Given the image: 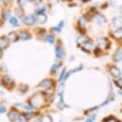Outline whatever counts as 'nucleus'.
<instances>
[{
    "instance_id": "32",
    "label": "nucleus",
    "mask_w": 122,
    "mask_h": 122,
    "mask_svg": "<svg viewBox=\"0 0 122 122\" xmlns=\"http://www.w3.org/2000/svg\"><path fill=\"white\" fill-rule=\"evenodd\" d=\"M19 88H20V90L21 92H26L27 90L29 89V87H28V85L27 84H20V87H19Z\"/></svg>"
},
{
    "instance_id": "1",
    "label": "nucleus",
    "mask_w": 122,
    "mask_h": 122,
    "mask_svg": "<svg viewBox=\"0 0 122 122\" xmlns=\"http://www.w3.org/2000/svg\"><path fill=\"white\" fill-rule=\"evenodd\" d=\"M46 94L42 92H38L34 93L30 98V104L34 108H40L42 107L46 103Z\"/></svg>"
},
{
    "instance_id": "22",
    "label": "nucleus",
    "mask_w": 122,
    "mask_h": 122,
    "mask_svg": "<svg viewBox=\"0 0 122 122\" xmlns=\"http://www.w3.org/2000/svg\"><path fill=\"white\" fill-rule=\"evenodd\" d=\"M109 42L106 38H99L97 39V45L98 48H106V46H108Z\"/></svg>"
},
{
    "instance_id": "20",
    "label": "nucleus",
    "mask_w": 122,
    "mask_h": 122,
    "mask_svg": "<svg viewBox=\"0 0 122 122\" xmlns=\"http://www.w3.org/2000/svg\"><path fill=\"white\" fill-rule=\"evenodd\" d=\"M112 25L115 29H122V17H114L112 20Z\"/></svg>"
},
{
    "instance_id": "11",
    "label": "nucleus",
    "mask_w": 122,
    "mask_h": 122,
    "mask_svg": "<svg viewBox=\"0 0 122 122\" xmlns=\"http://www.w3.org/2000/svg\"><path fill=\"white\" fill-rule=\"evenodd\" d=\"M53 84H54V82H53L52 80L51 79H44L42 80L40 83L38 84V86L40 88H43V89H50V88H52Z\"/></svg>"
},
{
    "instance_id": "28",
    "label": "nucleus",
    "mask_w": 122,
    "mask_h": 122,
    "mask_svg": "<svg viewBox=\"0 0 122 122\" xmlns=\"http://www.w3.org/2000/svg\"><path fill=\"white\" fill-rule=\"evenodd\" d=\"M50 30L51 31L52 33H54V34H60L61 32H62L63 29H60L59 26H57V25H55V26H52L51 27Z\"/></svg>"
},
{
    "instance_id": "37",
    "label": "nucleus",
    "mask_w": 122,
    "mask_h": 122,
    "mask_svg": "<svg viewBox=\"0 0 122 122\" xmlns=\"http://www.w3.org/2000/svg\"><path fill=\"white\" fill-rule=\"evenodd\" d=\"M104 122H117V121L113 117H109V118H107V119H106L105 121H104Z\"/></svg>"
},
{
    "instance_id": "3",
    "label": "nucleus",
    "mask_w": 122,
    "mask_h": 122,
    "mask_svg": "<svg viewBox=\"0 0 122 122\" xmlns=\"http://www.w3.org/2000/svg\"><path fill=\"white\" fill-rule=\"evenodd\" d=\"M17 35H18L19 41H22V42L30 41L33 37V31L29 28H20L17 30Z\"/></svg>"
},
{
    "instance_id": "24",
    "label": "nucleus",
    "mask_w": 122,
    "mask_h": 122,
    "mask_svg": "<svg viewBox=\"0 0 122 122\" xmlns=\"http://www.w3.org/2000/svg\"><path fill=\"white\" fill-rule=\"evenodd\" d=\"M61 66V62L59 61V62H56L55 63L52 64L51 67V70H50V73L51 74H56L57 71L59 70Z\"/></svg>"
},
{
    "instance_id": "26",
    "label": "nucleus",
    "mask_w": 122,
    "mask_h": 122,
    "mask_svg": "<svg viewBox=\"0 0 122 122\" xmlns=\"http://www.w3.org/2000/svg\"><path fill=\"white\" fill-rule=\"evenodd\" d=\"M113 59L115 62H121L122 61V49H119L116 52V53L114 54Z\"/></svg>"
},
{
    "instance_id": "21",
    "label": "nucleus",
    "mask_w": 122,
    "mask_h": 122,
    "mask_svg": "<svg viewBox=\"0 0 122 122\" xmlns=\"http://www.w3.org/2000/svg\"><path fill=\"white\" fill-rule=\"evenodd\" d=\"M89 39L87 36H86V35H79L77 37H76V44L77 45V47H80L81 46L82 44H84L85 42H86L87 39Z\"/></svg>"
},
{
    "instance_id": "29",
    "label": "nucleus",
    "mask_w": 122,
    "mask_h": 122,
    "mask_svg": "<svg viewBox=\"0 0 122 122\" xmlns=\"http://www.w3.org/2000/svg\"><path fill=\"white\" fill-rule=\"evenodd\" d=\"M11 3V0H0V5L2 7H10Z\"/></svg>"
},
{
    "instance_id": "12",
    "label": "nucleus",
    "mask_w": 122,
    "mask_h": 122,
    "mask_svg": "<svg viewBox=\"0 0 122 122\" xmlns=\"http://www.w3.org/2000/svg\"><path fill=\"white\" fill-rule=\"evenodd\" d=\"M11 46L8 39H7V35H0V48H3V50H6Z\"/></svg>"
},
{
    "instance_id": "31",
    "label": "nucleus",
    "mask_w": 122,
    "mask_h": 122,
    "mask_svg": "<svg viewBox=\"0 0 122 122\" xmlns=\"http://www.w3.org/2000/svg\"><path fill=\"white\" fill-rule=\"evenodd\" d=\"M40 122H52V119L50 116L46 115V116H43L41 118Z\"/></svg>"
},
{
    "instance_id": "5",
    "label": "nucleus",
    "mask_w": 122,
    "mask_h": 122,
    "mask_svg": "<svg viewBox=\"0 0 122 122\" xmlns=\"http://www.w3.org/2000/svg\"><path fill=\"white\" fill-rule=\"evenodd\" d=\"M12 9L10 7H2L0 10V18L4 22H7L12 17Z\"/></svg>"
},
{
    "instance_id": "2",
    "label": "nucleus",
    "mask_w": 122,
    "mask_h": 122,
    "mask_svg": "<svg viewBox=\"0 0 122 122\" xmlns=\"http://www.w3.org/2000/svg\"><path fill=\"white\" fill-rule=\"evenodd\" d=\"M21 25H24L25 28H33L37 25L36 15L34 13H26L22 18L20 19Z\"/></svg>"
},
{
    "instance_id": "30",
    "label": "nucleus",
    "mask_w": 122,
    "mask_h": 122,
    "mask_svg": "<svg viewBox=\"0 0 122 122\" xmlns=\"http://www.w3.org/2000/svg\"><path fill=\"white\" fill-rule=\"evenodd\" d=\"M67 72V68L66 67H64L62 69V70L60 71V76H59V82H62L63 81V79H64V76H65Z\"/></svg>"
},
{
    "instance_id": "17",
    "label": "nucleus",
    "mask_w": 122,
    "mask_h": 122,
    "mask_svg": "<svg viewBox=\"0 0 122 122\" xmlns=\"http://www.w3.org/2000/svg\"><path fill=\"white\" fill-rule=\"evenodd\" d=\"M36 19H37V25H43L46 24L48 21V16L46 13L45 14H40V15H36Z\"/></svg>"
},
{
    "instance_id": "34",
    "label": "nucleus",
    "mask_w": 122,
    "mask_h": 122,
    "mask_svg": "<svg viewBox=\"0 0 122 122\" xmlns=\"http://www.w3.org/2000/svg\"><path fill=\"white\" fill-rule=\"evenodd\" d=\"M116 84H117V86H118L120 88H121L122 89V79H118L117 80H116L115 81Z\"/></svg>"
},
{
    "instance_id": "15",
    "label": "nucleus",
    "mask_w": 122,
    "mask_h": 122,
    "mask_svg": "<svg viewBox=\"0 0 122 122\" xmlns=\"http://www.w3.org/2000/svg\"><path fill=\"white\" fill-rule=\"evenodd\" d=\"M6 35H7V39H8V40L11 44H15V43H16L19 41L18 35H17V31L11 30V31H9L7 34H6Z\"/></svg>"
},
{
    "instance_id": "14",
    "label": "nucleus",
    "mask_w": 122,
    "mask_h": 122,
    "mask_svg": "<svg viewBox=\"0 0 122 122\" xmlns=\"http://www.w3.org/2000/svg\"><path fill=\"white\" fill-rule=\"evenodd\" d=\"M8 24L11 25V27L12 28H20L21 27V23H20V20L19 18H17L16 17H15L14 15H12V17L9 19V21H7Z\"/></svg>"
},
{
    "instance_id": "8",
    "label": "nucleus",
    "mask_w": 122,
    "mask_h": 122,
    "mask_svg": "<svg viewBox=\"0 0 122 122\" xmlns=\"http://www.w3.org/2000/svg\"><path fill=\"white\" fill-rule=\"evenodd\" d=\"M48 11V7L45 3H41V4L35 5L34 8H33V13L35 15H40V14H45Z\"/></svg>"
},
{
    "instance_id": "39",
    "label": "nucleus",
    "mask_w": 122,
    "mask_h": 122,
    "mask_svg": "<svg viewBox=\"0 0 122 122\" xmlns=\"http://www.w3.org/2000/svg\"><path fill=\"white\" fill-rule=\"evenodd\" d=\"M4 56V50L3 48H0V59H2Z\"/></svg>"
},
{
    "instance_id": "44",
    "label": "nucleus",
    "mask_w": 122,
    "mask_h": 122,
    "mask_svg": "<svg viewBox=\"0 0 122 122\" xmlns=\"http://www.w3.org/2000/svg\"><path fill=\"white\" fill-rule=\"evenodd\" d=\"M14 1H15V0H11V2H12V3H13V2H14Z\"/></svg>"
},
{
    "instance_id": "25",
    "label": "nucleus",
    "mask_w": 122,
    "mask_h": 122,
    "mask_svg": "<svg viewBox=\"0 0 122 122\" xmlns=\"http://www.w3.org/2000/svg\"><path fill=\"white\" fill-rule=\"evenodd\" d=\"M15 4H16L17 7H20L24 9L26 8V7L29 3L28 0H15Z\"/></svg>"
},
{
    "instance_id": "7",
    "label": "nucleus",
    "mask_w": 122,
    "mask_h": 122,
    "mask_svg": "<svg viewBox=\"0 0 122 122\" xmlns=\"http://www.w3.org/2000/svg\"><path fill=\"white\" fill-rule=\"evenodd\" d=\"M80 48L81 49L83 52H87V53H90L94 49V43L93 40L88 39L84 44H82L81 46L80 47Z\"/></svg>"
},
{
    "instance_id": "42",
    "label": "nucleus",
    "mask_w": 122,
    "mask_h": 122,
    "mask_svg": "<svg viewBox=\"0 0 122 122\" xmlns=\"http://www.w3.org/2000/svg\"><path fill=\"white\" fill-rule=\"evenodd\" d=\"M91 0H81V3H89V2H90Z\"/></svg>"
},
{
    "instance_id": "23",
    "label": "nucleus",
    "mask_w": 122,
    "mask_h": 122,
    "mask_svg": "<svg viewBox=\"0 0 122 122\" xmlns=\"http://www.w3.org/2000/svg\"><path fill=\"white\" fill-rule=\"evenodd\" d=\"M20 114L18 111H16V110H11V111L8 113V118L9 120L11 121L14 122L15 121H17V119H18Z\"/></svg>"
},
{
    "instance_id": "18",
    "label": "nucleus",
    "mask_w": 122,
    "mask_h": 122,
    "mask_svg": "<svg viewBox=\"0 0 122 122\" xmlns=\"http://www.w3.org/2000/svg\"><path fill=\"white\" fill-rule=\"evenodd\" d=\"M92 19H93L94 22H95L96 24H98V25H102L106 22L105 17H104L103 15L100 14V13H95V14L94 15V17H92Z\"/></svg>"
},
{
    "instance_id": "27",
    "label": "nucleus",
    "mask_w": 122,
    "mask_h": 122,
    "mask_svg": "<svg viewBox=\"0 0 122 122\" xmlns=\"http://www.w3.org/2000/svg\"><path fill=\"white\" fill-rule=\"evenodd\" d=\"M113 37L116 39H122V29H116L113 32Z\"/></svg>"
},
{
    "instance_id": "41",
    "label": "nucleus",
    "mask_w": 122,
    "mask_h": 122,
    "mask_svg": "<svg viewBox=\"0 0 122 122\" xmlns=\"http://www.w3.org/2000/svg\"><path fill=\"white\" fill-rule=\"evenodd\" d=\"M4 21H2V20H1V18H0V29H1L2 28V27H3V25H4Z\"/></svg>"
},
{
    "instance_id": "36",
    "label": "nucleus",
    "mask_w": 122,
    "mask_h": 122,
    "mask_svg": "<svg viewBox=\"0 0 122 122\" xmlns=\"http://www.w3.org/2000/svg\"><path fill=\"white\" fill-rule=\"evenodd\" d=\"M95 117H96L95 114H94V115H92L91 116H90L87 120H86V122H94V120H95Z\"/></svg>"
},
{
    "instance_id": "6",
    "label": "nucleus",
    "mask_w": 122,
    "mask_h": 122,
    "mask_svg": "<svg viewBox=\"0 0 122 122\" xmlns=\"http://www.w3.org/2000/svg\"><path fill=\"white\" fill-rule=\"evenodd\" d=\"M65 49H64V46L61 44H57L55 48V55H56V58L58 61H62L65 57Z\"/></svg>"
},
{
    "instance_id": "10",
    "label": "nucleus",
    "mask_w": 122,
    "mask_h": 122,
    "mask_svg": "<svg viewBox=\"0 0 122 122\" xmlns=\"http://www.w3.org/2000/svg\"><path fill=\"white\" fill-rule=\"evenodd\" d=\"M43 41L51 45H56L57 42V38L56 35L52 32H47V34L43 37Z\"/></svg>"
},
{
    "instance_id": "43",
    "label": "nucleus",
    "mask_w": 122,
    "mask_h": 122,
    "mask_svg": "<svg viewBox=\"0 0 122 122\" xmlns=\"http://www.w3.org/2000/svg\"><path fill=\"white\" fill-rule=\"evenodd\" d=\"M119 11H120V12H121V14H122V5L119 7Z\"/></svg>"
},
{
    "instance_id": "9",
    "label": "nucleus",
    "mask_w": 122,
    "mask_h": 122,
    "mask_svg": "<svg viewBox=\"0 0 122 122\" xmlns=\"http://www.w3.org/2000/svg\"><path fill=\"white\" fill-rule=\"evenodd\" d=\"M32 31H33V34L37 36V38L40 39H42L43 37L47 34V29L42 26L34 27Z\"/></svg>"
},
{
    "instance_id": "35",
    "label": "nucleus",
    "mask_w": 122,
    "mask_h": 122,
    "mask_svg": "<svg viewBox=\"0 0 122 122\" xmlns=\"http://www.w3.org/2000/svg\"><path fill=\"white\" fill-rule=\"evenodd\" d=\"M57 26H59L60 27V29H64V26H65V22H64V21H60V22L58 23V24H57Z\"/></svg>"
},
{
    "instance_id": "33",
    "label": "nucleus",
    "mask_w": 122,
    "mask_h": 122,
    "mask_svg": "<svg viewBox=\"0 0 122 122\" xmlns=\"http://www.w3.org/2000/svg\"><path fill=\"white\" fill-rule=\"evenodd\" d=\"M17 121H18V122H27V119L25 115H20Z\"/></svg>"
},
{
    "instance_id": "16",
    "label": "nucleus",
    "mask_w": 122,
    "mask_h": 122,
    "mask_svg": "<svg viewBox=\"0 0 122 122\" xmlns=\"http://www.w3.org/2000/svg\"><path fill=\"white\" fill-rule=\"evenodd\" d=\"M1 82L4 86H7V85H11V84H14V80H13V78L11 77L10 75L5 74L2 76Z\"/></svg>"
},
{
    "instance_id": "13",
    "label": "nucleus",
    "mask_w": 122,
    "mask_h": 122,
    "mask_svg": "<svg viewBox=\"0 0 122 122\" xmlns=\"http://www.w3.org/2000/svg\"><path fill=\"white\" fill-rule=\"evenodd\" d=\"M12 14L20 20L26 14V12H25V9L21 8V7H17V6H15L12 9Z\"/></svg>"
},
{
    "instance_id": "19",
    "label": "nucleus",
    "mask_w": 122,
    "mask_h": 122,
    "mask_svg": "<svg viewBox=\"0 0 122 122\" xmlns=\"http://www.w3.org/2000/svg\"><path fill=\"white\" fill-rule=\"evenodd\" d=\"M109 71H110V74L115 78H120L121 76V72L119 68H117V66H112L109 68Z\"/></svg>"
},
{
    "instance_id": "40",
    "label": "nucleus",
    "mask_w": 122,
    "mask_h": 122,
    "mask_svg": "<svg viewBox=\"0 0 122 122\" xmlns=\"http://www.w3.org/2000/svg\"><path fill=\"white\" fill-rule=\"evenodd\" d=\"M29 3H33V4H36L37 2L38 1V0H28Z\"/></svg>"
},
{
    "instance_id": "38",
    "label": "nucleus",
    "mask_w": 122,
    "mask_h": 122,
    "mask_svg": "<svg viewBox=\"0 0 122 122\" xmlns=\"http://www.w3.org/2000/svg\"><path fill=\"white\" fill-rule=\"evenodd\" d=\"M6 111H7V108L3 106H0V114H3V113H5Z\"/></svg>"
},
{
    "instance_id": "4",
    "label": "nucleus",
    "mask_w": 122,
    "mask_h": 122,
    "mask_svg": "<svg viewBox=\"0 0 122 122\" xmlns=\"http://www.w3.org/2000/svg\"><path fill=\"white\" fill-rule=\"evenodd\" d=\"M89 22V19L86 16H81L76 21L77 25V30L79 31L80 35H86V26Z\"/></svg>"
}]
</instances>
